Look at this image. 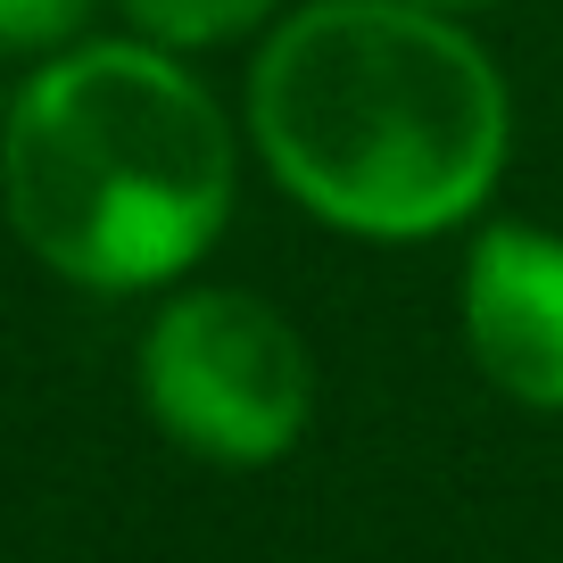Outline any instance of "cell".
Returning a JSON list of instances; mask_svg holds the SVG:
<instances>
[{
  "label": "cell",
  "mask_w": 563,
  "mask_h": 563,
  "mask_svg": "<svg viewBox=\"0 0 563 563\" xmlns=\"http://www.w3.org/2000/svg\"><path fill=\"white\" fill-rule=\"evenodd\" d=\"M241 133L323 232L415 249L489 216L514 84L473 25L415 0H290L249 51Z\"/></svg>",
  "instance_id": "cell-1"
},
{
  "label": "cell",
  "mask_w": 563,
  "mask_h": 563,
  "mask_svg": "<svg viewBox=\"0 0 563 563\" xmlns=\"http://www.w3.org/2000/svg\"><path fill=\"white\" fill-rule=\"evenodd\" d=\"M241 199V117L183 51L91 34L34 58L0 117V216L91 299H166Z\"/></svg>",
  "instance_id": "cell-2"
},
{
  "label": "cell",
  "mask_w": 563,
  "mask_h": 563,
  "mask_svg": "<svg viewBox=\"0 0 563 563\" xmlns=\"http://www.w3.org/2000/svg\"><path fill=\"white\" fill-rule=\"evenodd\" d=\"M133 398L191 464L265 473L316 422V349L265 290L175 282L133 340Z\"/></svg>",
  "instance_id": "cell-3"
},
{
  "label": "cell",
  "mask_w": 563,
  "mask_h": 563,
  "mask_svg": "<svg viewBox=\"0 0 563 563\" xmlns=\"http://www.w3.org/2000/svg\"><path fill=\"white\" fill-rule=\"evenodd\" d=\"M456 332L473 373L522 415H563V232L481 216L456 265Z\"/></svg>",
  "instance_id": "cell-4"
},
{
  "label": "cell",
  "mask_w": 563,
  "mask_h": 563,
  "mask_svg": "<svg viewBox=\"0 0 563 563\" xmlns=\"http://www.w3.org/2000/svg\"><path fill=\"white\" fill-rule=\"evenodd\" d=\"M117 9L141 42L199 58V51H224V42H257L290 0H117Z\"/></svg>",
  "instance_id": "cell-5"
},
{
  "label": "cell",
  "mask_w": 563,
  "mask_h": 563,
  "mask_svg": "<svg viewBox=\"0 0 563 563\" xmlns=\"http://www.w3.org/2000/svg\"><path fill=\"white\" fill-rule=\"evenodd\" d=\"M91 18H100V0H0V51L34 67V58L91 42Z\"/></svg>",
  "instance_id": "cell-6"
},
{
  "label": "cell",
  "mask_w": 563,
  "mask_h": 563,
  "mask_svg": "<svg viewBox=\"0 0 563 563\" xmlns=\"http://www.w3.org/2000/svg\"><path fill=\"white\" fill-rule=\"evenodd\" d=\"M415 9H431V18H456V25H473V18H489V9H506V0H415Z\"/></svg>",
  "instance_id": "cell-7"
},
{
  "label": "cell",
  "mask_w": 563,
  "mask_h": 563,
  "mask_svg": "<svg viewBox=\"0 0 563 563\" xmlns=\"http://www.w3.org/2000/svg\"><path fill=\"white\" fill-rule=\"evenodd\" d=\"M18 75H25V67H18L9 51H0V117H9V91H18Z\"/></svg>",
  "instance_id": "cell-8"
}]
</instances>
